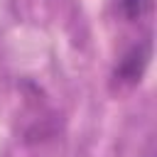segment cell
Returning a JSON list of instances; mask_svg holds the SVG:
<instances>
[{"mask_svg":"<svg viewBox=\"0 0 157 157\" xmlns=\"http://www.w3.org/2000/svg\"><path fill=\"white\" fill-rule=\"evenodd\" d=\"M115 10L125 22H137L152 12V0H115Z\"/></svg>","mask_w":157,"mask_h":157,"instance_id":"7a4b0ae2","label":"cell"},{"mask_svg":"<svg viewBox=\"0 0 157 157\" xmlns=\"http://www.w3.org/2000/svg\"><path fill=\"white\" fill-rule=\"evenodd\" d=\"M152 59V37H142L137 39L130 49H125V54L118 59L115 69H113V81L118 86H135L142 81L147 66Z\"/></svg>","mask_w":157,"mask_h":157,"instance_id":"6da1fadb","label":"cell"}]
</instances>
